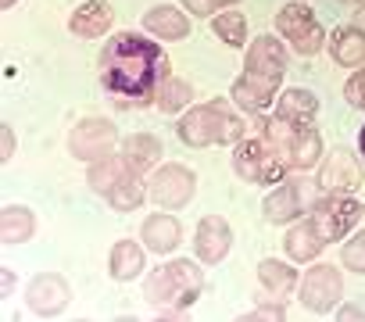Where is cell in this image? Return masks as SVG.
I'll return each mask as SVG.
<instances>
[{"label":"cell","mask_w":365,"mask_h":322,"mask_svg":"<svg viewBox=\"0 0 365 322\" xmlns=\"http://www.w3.org/2000/svg\"><path fill=\"white\" fill-rule=\"evenodd\" d=\"M276 29L283 40H290V47L304 58L319 54L326 47V33L319 26V19L308 11V4H301V0H294V4H283L279 15H276Z\"/></svg>","instance_id":"cell-8"},{"label":"cell","mask_w":365,"mask_h":322,"mask_svg":"<svg viewBox=\"0 0 365 322\" xmlns=\"http://www.w3.org/2000/svg\"><path fill=\"white\" fill-rule=\"evenodd\" d=\"M361 215H365V208H361V201H354L351 194H326V197H319L315 204H312V226L319 229V237L326 240V244H333V240H344L358 222H361Z\"/></svg>","instance_id":"cell-7"},{"label":"cell","mask_w":365,"mask_h":322,"mask_svg":"<svg viewBox=\"0 0 365 322\" xmlns=\"http://www.w3.org/2000/svg\"><path fill=\"white\" fill-rule=\"evenodd\" d=\"M182 8H187L194 19H212V15L219 11L215 0H182Z\"/></svg>","instance_id":"cell-33"},{"label":"cell","mask_w":365,"mask_h":322,"mask_svg":"<svg viewBox=\"0 0 365 322\" xmlns=\"http://www.w3.org/2000/svg\"><path fill=\"white\" fill-rule=\"evenodd\" d=\"M212 29L219 40H226L230 47H244L247 43V19L240 11H219L212 19Z\"/></svg>","instance_id":"cell-30"},{"label":"cell","mask_w":365,"mask_h":322,"mask_svg":"<svg viewBox=\"0 0 365 322\" xmlns=\"http://www.w3.org/2000/svg\"><path fill=\"white\" fill-rule=\"evenodd\" d=\"M215 4H219V8H230V4H237V0H215Z\"/></svg>","instance_id":"cell-40"},{"label":"cell","mask_w":365,"mask_h":322,"mask_svg":"<svg viewBox=\"0 0 365 322\" xmlns=\"http://www.w3.org/2000/svg\"><path fill=\"white\" fill-rule=\"evenodd\" d=\"M319 197L308 194V183L304 180H283L276 183V190L262 201V212H265V222L272 226H287V222H297L304 212H312Z\"/></svg>","instance_id":"cell-12"},{"label":"cell","mask_w":365,"mask_h":322,"mask_svg":"<svg viewBox=\"0 0 365 322\" xmlns=\"http://www.w3.org/2000/svg\"><path fill=\"white\" fill-rule=\"evenodd\" d=\"M340 265L351 269V272H358V276H365V229H361L354 240L344 244V251H340Z\"/></svg>","instance_id":"cell-31"},{"label":"cell","mask_w":365,"mask_h":322,"mask_svg":"<svg viewBox=\"0 0 365 322\" xmlns=\"http://www.w3.org/2000/svg\"><path fill=\"white\" fill-rule=\"evenodd\" d=\"M11 154H15V133L4 122V125H0V161H11Z\"/></svg>","instance_id":"cell-34"},{"label":"cell","mask_w":365,"mask_h":322,"mask_svg":"<svg viewBox=\"0 0 365 322\" xmlns=\"http://www.w3.org/2000/svg\"><path fill=\"white\" fill-rule=\"evenodd\" d=\"M233 247V226L222 215H205L194 233V251L205 265H219Z\"/></svg>","instance_id":"cell-15"},{"label":"cell","mask_w":365,"mask_h":322,"mask_svg":"<svg viewBox=\"0 0 365 322\" xmlns=\"http://www.w3.org/2000/svg\"><path fill=\"white\" fill-rule=\"evenodd\" d=\"M354 29H361V33H365V0H361L358 11H354Z\"/></svg>","instance_id":"cell-37"},{"label":"cell","mask_w":365,"mask_h":322,"mask_svg":"<svg viewBox=\"0 0 365 322\" xmlns=\"http://www.w3.org/2000/svg\"><path fill=\"white\" fill-rule=\"evenodd\" d=\"M340 294H344V276L336 265H312L301 279H297V297L308 311L315 315H326L340 304Z\"/></svg>","instance_id":"cell-9"},{"label":"cell","mask_w":365,"mask_h":322,"mask_svg":"<svg viewBox=\"0 0 365 322\" xmlns=\"http://www.w3.org/2000/svg\"><path fill=\"white\" fill-rule=\"evenodd\" d=\"M326 194H354L365 183V169H361V154H354L351 147H333L322 161H319V180H315Z\"/></svg>","instance_id":"cell-10"},{"label":"cell","mask_w":365,"mask_h":322,"mask_svg":"<svg viewBox=\"0 0 365 322\" xmlns=\"http://www.w3.org/2000/svg\"><path fill=\"white\" fill-rule=\"evenodd\" d=\"M358 154H361V161H365V125H361V133H358Z\"/></svg>","instance_id":"cell-39"},{"label":"cell","mask_w":365,"mask_h":322,"mask_svg":"<svg viewBox=\"0 0 365 322\" xmlns=\"http://www.w3.org/2000/svg\"><path fill=\"white\" fill-rule=\"evenodd\" d=\"M118 147V129L108 122V118H83L72 133H68V150L72 157L86 161V165H93V161L101 157H111Z\"/></svg>","instance_id":"cell-11"},{"label":"cell","mask_w":365,"mask_h":322,"mask_svg":"<svg viewBox=\"0 0 365 322\" xmlns=\"http://www.w3.org/2000/svg\"><path fill=\"white\" fill-rule=\"evenodd\" d=\"M336 318H365V311L354 304H344V308H336Z\"/></svg>","instance_id":"cell-36"},{"label":"cell","mask_w":365,"mask_h":322,"mask_svg":"<svg viewBox=\"0 0 365 322\" xmlns=\"http://www.w3.org/2000/svg\"><path fill=\"white\" fill-rule=\"evenodd\" d=\"M283 247H287L290 261H301V265H308V261H315V258L322 254L326 240L319 237V229L312 226V219H301V222H294V226L287 229V240H283Z\"/></svg>","instance_id":"cell-21"},{"label":"cell","mask_w":365,"mask_h":322,"mask_svg":"<svg viewBox=\"0 0 365 322\" xmlns=\"http://www.w3.org/2000/svg\"><path fill=\"white\" fill-rule=\"evenodd\" d=\"M279 83L283 76H269V72H255V68H244V76L230 86V100L247 111V115H262L276 104V93H279Z\"/></svg>","instance_id":"cell-13"},{"label":"cell","mask_w":365,"mask_h":322,"mask_svg":"<svg viewBox=\"0 0 365 322\" xmlns=\"http://www.w3.org/2000/svg\"><path fill=\"white\" fill-rule=\"evenodd\" d=\"M115 22V11L108 0H86V4H79L68 19V29L79 36V40H101Z\"/></svg>","instance_id":"cell-17"},{"label":"cell","mask_w":365,"mask_h":322,"mask_svg":"<svg viewBox=\"0 0 365 322\" xmlns=\"http://www.w3.org/2000/svg\"><path fill=\"white\" fill-rule=\"evenodd\" d=\"M72 301V286L65 283V276L58 272H40L29 286H26V304L40 315V318H54L68 308Z\"/></svg>","instance_id":"cell-14"},{"label":"cell","mask_w":365,"mask_h":322,"mask_svg":"<svg viewBox=\"0 0 365 322\" xmlns=\"http://www.w3.org/2000/svg\"><path fill=\"white\" fill-rule=\"evenodd\" d=\"M272 115H276V118H287V122H294V125H312V118L319 115V97H315L312 90H301V86L283 90Z\"/></svg>","instance_id":"cell-23"},{"label":"cell","mask_w":365,"mask_h":322,"mask_svg":"<svg viewBox=\"0 0 365 322\" xmlns=\"http://www.w3.org/2000/svg\"><path fill=\"white\" fill-rule=\"evenodd\" d=\"M122 157L129 161V169L136 176H147L150 169H158V157H161V140L150 133H133L122 140Z\"/></svg>","instance_id":"cell-22"},{"label":"cell","mask_w":365,"mask_h":322,"mask_svg":"<svg viewBox=\"0 0 365 322\" xmlns=\"http://www.w3.org/2000/svg\"><path fill=\"white\" fill-rule=\"evenodd\" d=\"M129 176H136L133 169H129V161L122 157V154H111V157H101V161H93L90 165V172H86V183L104 197L111 187H118L122 180H129Z\"/></svg>","instance_id":"cell-25"},{"label":"cell","mask_w":365,"mask_h":322,"mask_svg":"<svg viewBox=\"0 0 365 322\" xmlns=\"http://www.w3.org/2000/svg\"><path fill=\"white\" fill-rule=\"evenodd\" d=\"M297 269H290L287 261H279V258H265L262 265H258V283L265 286V294H272V297H287L294 286H297Z\"/></svg>","instance_id":"cell-27"},{"label":"cell","mask_w":365,"mask_h":322,"mask_svg":"<svg viewBox=\"0 0 365 322\" xmlns=\"http://www.w3.org/2000/svg\"><path fill=\"white\" fill-rule=\"evenodd\" d=\"M140 240H143L147 251H154V254L165 258V254H172V251L179 247V240H182V226H179L175 215L158 212V215H147V219H143Z\"/></svg>","instance_id":"cell-18"},{"label":"cell","mask_w":365,"mask_h":322,"mask_svg":"<svg viewBox=\"0 0 365 322\" xmlns=\"http://www.w3.org/2000/svg\"><path fill=\"white\" fill-rule=\"evenodd\" d=\"M194 100V86L187 83V79H175V76H168L161 86H158V97H154V104H158V111H165V115H175V111H182Z\"/></svg>","instance_id":"cell-28"},{"label":"cell","mask_w":365,"mask_h":322,"mask_svg":"<svg viewBox=\"0 0 365 322\" xmlns=\"http://www.w3.org/2000/svg\"><path fill=\"white\" fill-rule=\"evenodd\" d=\"M255 125H258V136H265L279 150V157L287 161V169L308 172V169H315L322 161V136L312 125H294V122L276 118V115L265 118V111L255 115Z\"/></svg>","instance_id":"cell-4"},{"label":"cell","mask_w":365,"mask_h":322,"mask_svg":"<svg viewBox=\"0 0 365 322\" xmlns=\"http://www.w3.org/2000/svg\"><path fill=\"white\" fill-rule=\"evenodd\" d=\"M194 194H197V176L187 165H179V161H165V165H158L147 180V197L165 212L187 208L194 201Z\"/></svg>","instance_id":"cell-6"},{"label":"cell","mask_w":365,"mask_h":322,"mask_svg":"<svg viewBox=\"0 0 365 322\" xmlns=\"http://www.w3.org/2000/svg\"><path fill=\"white\" fill-rule=\"evenodd\" d=\"M36 233V215L26 204H8L0 212V240L4 244H26Z\"/></svg>","instance_id":"cell-26"},{"label":"cell","mask_w":365,"mask_h":322,"mask_svg":"<svg viewBox=\"0 0 365 322\" xmlns=\"http://www.w3.org/2000/svg\"><path fill=\"white\" fill-rule=\"evenodd\" d=\"M143 176H129V180H122L118 187H111L104 197H108V204L115 208V212H136L143 201H147V190H143V183H140Z\"/></svg>","instance_id":"cell-29"},{"label":"cell","mask_w":365,"mask_h":322,"mask_svg":"<svg viewBox=\"0 0 365 322\" xmlns=\"http://www.w3.org/2000/svg\"><path fill=\"white\" fill-rule=\"evenodd\" d=\"M143 269H147V265H143V247H140L136 240H115L111 258H108V272H111V279L129 283V279H136Z\"/></svg>","instance_id":"cell-24"},{"label":"cell","mask_w":365,"mask_h":322,"mask_svg":"<svg viewBox=\"0 0 365 322\" xmlns=\"http://www.w3.org/2000/svg\"><path fill=\"white\" fill-rule=\"evenodd\" d=\"M244 318H287V308H283V301L279 304H262V308L247 311Z\"/></svg>","instance_id":"cell-35"},{"label":"cell","mask_w":365,"mask_h":322,"mask_svg":"<svg viewBox=\"0 0 365 322\" xmlns=\"http://www.w3.org/2000/svg\"><path fill=\"white\" fill-rule=\"evenodd\" d=\"M11 286H15V272H11V269H4V297L11 294Z\"/></svg>","instance_id":"cell-38"},{"label":"cell","mask_w":365,"mask_h":322,"mask_svg":"<svg viewBox=\"0 0 365 322\" xmlns=\"http://www.w3.org/2000/svg\"><path fill=\"white\" fill-rule=\"evenodd\" d=\"M0 4H4V8H15V4H19V0H0Z\"/></svg>","instance_id":"cell-41"},{"label":"cell","mask_w":365,"mask_h":322,"mask_svg":"<svg viewBox=\"0 0 365 322\" xmlns=\"http://www.w3.org/2000/svg\"><path fill=\"white\" fill-rule=\"evenodd\" d=\"M168 68L165 47L140 33H115L101 51V83L122 108L154 104L158 86L172 76Z\"/></svg>","instance_id":"cell-1"},{"label":"cell","mask_w":365,"mask_h":322,"mask_svg":"<svg viewBox=\"0 0 365 322\" xmlns=\"http://www.w3.org/2000/svg\"><path fill=\"white\" fill-rule=\"evenodd\" d=\"M143 29L165 43L172 40H187L190 36V19H187V8H175V4H158L143 15Z\"/></svg>","instance_id":"cell-16"},{"label":"cell","mask_w":365,"mask_h":322,"mask_svg":"<svg viewBox=\"0 0 365 322\" xmlns=\"http://www.w3.org/2000/svg\"><path fill=\"white\" fill-rule=\"evenodd\" d=\"M340 4H361V0H340Z\"/></svg>","instance_id":"cell-42"},{"label":"cell","mask_w":365,"mask_h":322,"mask_svg":"<svg viewBox=\"0 0 365 322\" xmlns=\"http://www.w3.org/2000/svg\"><path fill=\"white\" fill-rule=\"evenodd\" d=\"M233 169L244 183H255V187H276L287 180V161L279 157V150L265 140V136H255V140H240L237 150H233Z\"/></svg>","instance_id":"cell-5"},{"label":"cell","mask_w":365,"mask_h":322,"mask_svg":"<svg viewBox=\"0 0 365 322\" xmlns=\"http://www.w3.org/2000/svg\"><path fill=\"white\" fill-rule=\"evenodd\" d=\"M201 290H205V276L194 265V258L165 261L143 283V297L158 308V315L161 311H182V308H190L201 297Z\"/></svg>","instance_id":"cell-2"},{"label":"cell","mask_w":365,"mask_h":322,"mask_svg":"<svg viewBox=\"0 0 365 322\" xmlns=\"http://www.w3.org/2000/svg\"><path fill=\"white\" fill-rule=\"evenodd\" d=\"M344 97L351 108H361L365 111V68H354V76L344 83Z\"/></svg>","instance_id":"cell-32"},{"label":"cell","mask_w":365,"mask_h":322,"mask_svg":"<svg viewBox=\"0 0 365 322\" xmlns=\"http://www.w3.org/2000/svg\"><path fill=\"white\" fill-rule=\"evenodd\" d=\"M179 140L187 147H212V143H226V147H237L247 133V125L230 111L226 100H212V104H197L190 108L187 115L179 118L175 125Z\"/></svg>","instance_id":"cell-3"},{"label":"cell","mask_w":365,"mask_h":322,"mask_svg":"<svg viewBox=\"0 0 365 322\" xmlns=\"http://www.w3.org/2000/svg\"><path fill=\"white\" fill-rule=\"evenodd\" d=\"M326 47H329V58L340 68H365V33L361 29L344 26L326 40Z\"/></svg>","instance_id":"cell-20"},{"label":"cell","mask_w":365,"mask_h":322,"mask_svg":"<svg viewBox=\"0 0 365 322\" xmlns=\"http://www.w3.org/2000/svg\"><path fill=\"white\" fill-rule=\"evenodd\" d=\"M244 68L255 72H269V76H283L287 72V51L276 36H255L247 54H244Z\"/></svg>","instance_id":"cell-19"}]
</instances>
